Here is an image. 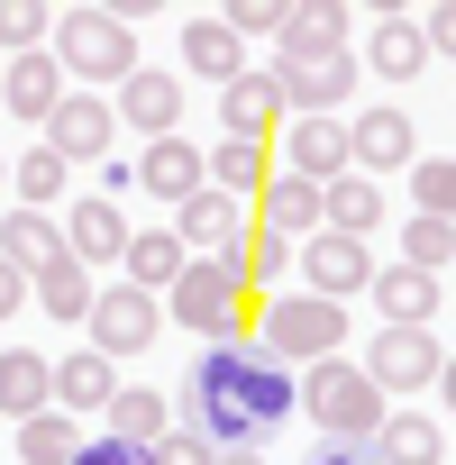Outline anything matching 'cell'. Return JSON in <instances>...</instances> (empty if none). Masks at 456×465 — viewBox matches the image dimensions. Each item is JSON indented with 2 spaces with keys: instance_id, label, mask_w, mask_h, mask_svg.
<instances>
[{
  "instance_id": "obj_1",
  "label": "cell",
  "mask_w": 456,
  "mask_h": 465,
  "mask_svg": "<svg viewBox=\"0 0 456 465\" xmlns=\"http://www.w3.org/2000/svg\"><path fill=\"white\" fill-rule=\"evenodd\" d=\"M192 401H201V438L228 456V447H256L274 420H292V374L265 365L247 338H238V347H201Z\"/></svg>"
},
{
  "instance_id": "obj_2",
  "label": "cell",
  "mask_w": 456,
  "mask_h": 465,
  "mask_svg": "<svg viewBox=\"0 0 456 465\" xmlns=\"http://www.w3.org/2000/svg\"><path fill=\"white\" fill-rule=\"evenodd\" d=\"M247 347L265 356V365H320V356H347V311L338 302H320V292H274V302H256V329H247Z\"/></svg>"
},
{
  "instance_id": "obj_3",
  "label": "cell",
  "mask_w": 456,
  "mask_h": 465,
  "mask_svg": "<svg viewBox=\"0 0 456 465\" xmlns=\"http://www.w3.org/2000/svg\"><path fill=\"white\" fill-rule=\"evenodd\" d=\"M302 411H311V429H320L329 447H374V429H383V392L365 383L356 356L302 365Z\"/></svg>"
},
{
  "instance_id": "obj_4",
  "label": "cell",
  "mask_w": 456,
  "mask_h": 465,
  "mask_svg": "<svg viewBox=\"0 0 456 465\" xmlns=\"http://www.w3.org/2000/svg\"><path fill=\"white\" fill-rule=\"evenodd\" d=\"M164 311H173V329H201L210 347H238L256 329V292L238 283V265H210V256L183 265V283L164 292Z\"/></svg>"
},
{
  "instance_id": "obj_5",
  "label": "cell",
  "mask_w": 456,
  "mask_h": 465,
  "mask_svg": "<svg viewBox=\"0 0 456 465\" xmlns=\"http://www.w3.org/2000/svg\"><path fill=\"white\" fill-rule=\"evenodd\" d=\"M55 64H64L74 92H83V83H110V92H119L146 55H137V37H128L110 10H64V19H55Z\"/></svg>"
},
{
  "instance_id": "obj_6",
  "label": "cell",
  "mask_w": 456,
  "mask_h": 465,
  "mask_svg": "<svg viewBox=\"0 0 456 465\" xmlns=\"http://www.w3.org/2000/svg\"><path fill=\"white\" fill-rule=\"evenodd\" d=\"M274 83H283V101H292V119H338V110L356 101V83H365V64H356V46H283V64H274Z\"/></svg>"
},
{
  "instance_id": "obj_7",
  "label": "cell",
  "mask_w": 456,
  "mask_h": 465,
  "mask_svg": "<svg viewBox=\"0 0 456 465\" xmlns=\"http://www.w3.org/2000/svg\"><path fill=\"white\" fill-rule=\"evenodd\" d=\"M173 238H183V256H210V265H238V256H247V238H256V210L201 183V192H192V201L173 210Z\"/></svg>"
},
{
  "instance_id": "obj_8",
  "label": "cell",
  "mask_w": 456,
  "mask_h": 465,
  "mask_svg": "<svg viewBox=\"0 0 456 465\" xmlns=\"http://www.w3.org/2000/svg\"><path fill=\"white\" fill-rule=\"evenodd\" d=\"M438 365H447L438 329H374V338H365V383H374L383 401H392V392H429Z\"/></svg>"
},
{
  "instance_id": "obj_9",
  "label": "cell",
  "mask_w": 456,
  "mask_h": 465,
  "mask_svg": "<svg viewBox=\"0 0 456 465\" xmlns=\"http://www.w3.org/2000/svg\"><path fill=\"white\" fill-rule=\"evenodd\" d=\"M83 329H92V347L119 365V356H146V338L164 329V302H155V292H137V283H110V292L92 302V320H83Z\"/></svg>"
},
{
  "instance_id": "obj_10",
  "label": "cell",
  "mask_w": 456,
  "mask_h": 465,
  "mask_svg": "<svg viewBox=\"0 0 456 465\" xmlns=\"http://www.w3.org/2000/svg\"><path fill=\"white\" fill-rule=\"evenodd\" d=\"M347 164L374 183V173H411L420 164V128H411V110H356L347 119Z\"/></svg>"
},
{
  "instance_id": "obj_11",
  "label": "cell",
  "mask_w": 456,
  "mask_h": 465,
  "mask_svg": "<svg viewBox=\"0 0 456 465\" xmlns=\"http://www.w3.org/2000/svg\"><path fill=\"white\" fill-rule=\"evenodd\" d=\"M283 119H292V101H283V83H274V74H238V83L219 92V137L274 146V137H283Z\"/></svg>"
},
{
  "instance_id": "obj_12",
  "label": "cell",
  "mask_w": 456,
  "mask_h": 465,
  "mask_svg": "<svg viewBox=\"0 0 456 465\" xmlns=\"http://www.w3.org/2000/svg\"><path fill=\"white\" fill-rule=\"evenodd\" d=\"M110 137H119V110L92 101V92H64L55 119H46V155H64V164H101Z\"/></svg>"
},
{
  "instance_id": "obj_13",
  "label": "cell",
  "mask_w": 456,
  "mask_h": 465,
  "mask_svg": "<svg viewBox=\"0 0 456 465\" xmlns=\"http://www.w3.org/2000/svg\"><path fill=\"white\" fill-rule=\"evenodd\" d=\"M274 164L302 173V183H338V173H356V164H347V119H283Z\"/></svg>"
},
{
  "instance_id": "obj_14",
  "label": "cell",
  "mask_w": 456,
  "mask_h": 465,
  "mask_svg": "<svg viewBox=\"0 0 456 465\" xmlns=\"http://www.w3.org/2000/svg\"><path fill=\"white\" fill-rule=\"evenodd\" d=\"M374 283V256H365V238H302V292H320V302H347V292H365Z\"/></svg>"
},
{
  "instance_id": "obj_15",
  "label": "cell",
  "mask_w": 456,
  "mask_h": 465,
  "mask_svg": "<svg viewBox=\"0 0 456 465\" xmlns=\"http://www.w3.org/2000/svg\"><path fill=\"white\" fill-rule=\"evenodd\" d=\"M74 83H64V64H55V46H37V55H10V64H0V110H10V119H55V101H64Z\"/></svg>"
},
{
  "instance_id": "obj_16",
  "label": "cell",
  "mask_w": 456,
  "mask_h": 465,
  "mask_svg": "<svg viewBox=\"0 0 456 465\" xmlns=\"http://www.w3.org/2000/svg\"><path fill=\"white\" fill-rule=\"evenodd\" d=\"M365 302L383 311V329H438V274H420V265H374Z\"/></svg>"
},
{
  "instance_id": "obj_17",
  "label": "cell",
  "mask_w": 456,
  "mask_h": 465,
  "mask_svg": "<svg viewBox=\"0 0 456 465\" xmlns=\"http://www.w3.org/2000/svg\"><path fill=\"white\" fill-rule=\"evenodd\" d=\"M64 256H74V265H119V256H128V210H119L110 192L74 201V219H64Z\"/></svg>"
},
{
  "instance_id": "obj_18",
  "label": "cell",
  "mask_w": 456,
  "mask_h": 465,
  "mask_svg": "<svg viewBox=\"0 0 456 465\" xmlns=\"http://www.w3.org/2000/svg\"><path fill=\"white\" fill-rule=\"evenodd\" d=\"M365 74H383V83H411V74H429V37H420V19H401V10H374V28H365V55H356Z\"/></svg>"
},
{
  "instance_id": "obj_19",
  "label": "cell",
  "mask_w": 456,
  "mask_h": 465,
  "mask_svg": "<svg viewBox=\"0 0 456 465\" xmlns=\"http://www.w3.org/2000/svg\"><path fill=\"white\" fill-rule=\"evenodd\" d=\"M110 110H119V128H137V137L155 146V137H173V119H183V83L137 64V74L119 83V101H110Z\"/></svg>"
},
{
  "instance_id": "obj_20",
  "label": "cell",
  "mask_w": 456,
  "mask_h": 465,
  "mask_svg": "<svg viewBox=\"0 0 456 465\" xmlns=\"http://www.w3.org/2000/svg\"><path fill=\"white\" fill-rule=\"evenodd\" d=\"M137 183H146L155 201H173V210H183V201H192V192L210 183V155H201L192 137H155V146L137 155Z\"/></svg>"
},
{
  "instance_id": "obj_21",
  "label": "cell",
  "mask_w": 456,
  "mask_h": 465,
  "mask_svg": "<svg viewBox=\"0 0 456 465\" xmlns=\"http://www.w3.org/2000/svg\"><path fill=\"white\" fill-rule=\"evenodd\" d=\"M37 411H55V356L0 347V420H37Z\"/></svg>"
},
{
  "instance_id": "obj_22",
  "label": "cell",
  "mask_w": 456,
  "mask_h": 465,
  "mask_svg": "<svg viewBox=\"0 0 456 465\" xmlns=\"http://www.w3.org/2000/svg\"><path fill=\"white\" fill-rule=\"evenodd\" d=\"M320 192H329V183H302V173H283V164H274V173H265V192H256V219H265V228H283V238L302 247V238H320Z\"/></svg>"
},
{
  "instance_id": "obj_23",
  "label": "cell",
  "mask_w": 456,
  "mask_h": 465,
  "mask_svg": "<svg viewBox=\"0 0 456 465\" xmlns=\"http://www.w3.org/2000/svg\"><path fill=\"white\" fill-rule=\"evenodd\" d=\"M183 64H192L201 83H219V92H228V83L247 74V46H238V28H228L219 10H201V19L183 28Z\"/></svg>"
},
{
  "instance_id": "obj_24",
  "label": "cell",
  "mask_w": 456,
  "mask_h": 465,
  "mask_svg": "<svg viewBox=\"0 0 456 465\" xmlns=\"http://www.w3.org/2000/svg\"><path fill=\"white\" fill-rule=\"evenodd\" d=\"M110 401H119V365L101 347L55 356V411H110Z\"/></svg>"
},
{
  "instance_id": "obj_25",
  "label": "cell",
  "mask_w": 456,
  "mask_h": 465,
  "mask_svg": "<svg viewBox=\"0 0 456 465\" xmlns=\"http://www.w3.org/2000/svg\"><path fill=\"white\" fill-rule=\"evenodd\" d=\"M320 228H329V238H374V228H383V183L338 173V183L320 192Z\"/></svg>"
},
{
  "instance_id": "obj_26",
  "label": "cell",
  "mask_w": 456,
  "mask_h": 465,
  "mask_svg": "<svg viewBox=\"0 0 456 465\" xmlns=\"http://www.w3.org/2000/svg\"><path fill=\"white\" fill-rule=\"evenodd\" d=\"M0 256L37 283V274L64 256V219H46V210H10V219H0Z\"/></svg>"
},
{
  "instance_id": "obj_27",
  "label": "cell",
  "mask_w": 456,
  "mask_h": 465,
  "mask_svg": "<svg viewBox=\"0 0 456 465\" xmlns=\"http://www.w3.org/2000/svg\"><path fill=\"white\" fill-rule=\"evenodd\" d=\"M28 302L46 311V320H64V329H83L92 320V302H101V283H92V265H74V256H55L37 283H28Z\"/></svg>"
},
{
  "instance_id": "obj_28",
  "label": "cell",
  "mask_w": 456,
  "mask_h": 465,
  "mask_svg": "<svg viewBox=\"0 0 456 465\" xmlns=\"http://www.w3.org/2000/svg\"><path fill=\"white\" fill-rule=\"evenodd\" d=\"M110 438H119V447H137V456H146V447H164V438H173L164 392H155V383H119V401H110Z\"/></svg>"
},
{
  "instance_id": "obj_29",
  "label": "cell",
  "mask_w": 456,
  "mask_h": 465,
  "mask_svg": "<svg viewBox=\"0 0 456 465\" xmlns=\"http://www.w3.org/2000/svg\"><path fill=\"white\" fill-rule=\"evenodd\" d=\"M201 155H210V192H228V201H247V210H256V192H265V173H274V146L219 137V146H201Z\"/></svg>"
},
{
  "instance_id": "obj_30",
  "label": "cell",
  "mask_w": 456,
  "mask_h": 465,
  "mask_svg": "<svg viewBox=\"0 0 456 465\" xmlns=\"http://www.w3.org/2000/svg\"><path fill=\"white\" fill-rule=\"evenodd\" d=\"M119 265H128V283H137V292H173L192 256H183L173 228H128V256H119Z\"/></svg>"
},
{
  "instance_id": "obj_31",
  "label": "cell",
  "mask_w": 456,
  "mask_h": 465,
  "mask_svg": "<svg viewBox=\"0 0 456 465\" xmlns=\"http://www.w3.org/2000/svg\"><path fill=\"white\" fill-rule=\"evenodd\" d=\"M374 465H447L438 420H429V411H383V429H374Z\"/></svg>"
},
{
  "instance_id": "obj_32",
  "label": "cell",
  "mask_w": 456,
  "mask_h": 465,
  "mask_svg": "<svg viewBox=\"0 0 456 465\" xmlns=\"http://www.w3.org/2000/svg\"><path fill=\"white\" fill-rule=\"evenodd\" d=\"M292 265H302V247L283 238V228H265V219H256V238H247V256H238V283H247L256 302H274Z\"/></svg>"
},
{
  "instance_id": "obj_33",
  "label": "cell",
  "mask_w": 456,
  "mask_h": 465,
  "mask_svg": "<svg viewBox=\"0 0 456 465\" xmlns=\"http://www.w3.org/2000/svg\"><path fill=\"white\" fill-rule=\"evenodd\" d=\"M74 456H83L74 411H37V420H19V465H74Z\"/></svg>"
},
{
  "instance_id": "obj_34",
  "label": "cell",
  "mask_w": 456,
  "mask_h": 465,
  "mask_svg": "<svg viewBox=\"0 0 456 465\" xmlns=\"http://www.w3.org/2000/svg\"><path fill=\"white\" fill-rule=\"evenodd\" d=\"M64 173H74L64 155H46V146H28V155L10 164V192H19V210H55V201H64Z\"/></svg>"
},
{
  "instance_id": "obj_35",
  "label": "cell",
  "mask_w": 456,
  "mask_h": 465,
  "mask_svg": "<svg viewBox=\"0 0 456 465\" xmlns=\"http://www.w3.org/2000/svg\"><path fill=\"white\" fill-rule=\"evenodd\" d=\"M55 37V10H46V0H0V64H10V55H37Z\"/></svg>"
},
{
  "instance_id": "obj_36",
  "label": "cell",
  "mask_w": 456,
  "mask_h": 465,
  "mask_svg": "<svg viewBox=\"0 0 456 465\" xmlns=\"http://www.w3.org/2000/svg\"><path fill=\"white\" fill-rule=\"evenodd\" d=\"M411 192H420V219H447L456 228V155H420L411 164Z\"/></svg>"
},
{
  "instance_id": "obj_37",
  "label": "cell",
  "mask_w": 456,
  "mask_h": 465,
  "mask_svg": "<svg viewBox=\"0 0 456 465\" xmlns=\"http://www.w3.org/2000/svg\"><path fill=\"white\" fill-rule=\"evenodd\" d=\"M401 265H420V274L456 265V228H447V219H411V228H401Z\"/></svg>"
},
{
  "instance_id": "obj_38",
  "label": "cell",
  "mask_w": 456,
  "mask_h": 465,
  "mask_svg": "<svg viewBox=\"0 0 456 465\" xmlns=\"http://www.w3.org/2000/svg\"><path fill=\"white\" fill-rule=\"evenodd\" d=\"M347 28H356V10H338V0H320V10H292L283 46H347Z\"/></svg>"
},
{
  "instance_id": "obj_39",
  "label": "cell",
  "mask_w": 456,
  "mask_h": 465,
  "mask_svg": "<svg viewBox=\"0 0 456 465\" xmlns=\"http://www.w3.org/2000/svg\"><path fill=\"white\" fill-rule=\"evenodd\" d=\"M238 37H283L292 28V0H238V10H219Z\"/></svg>"
},
{
  "instance_id": "obj_40",
  "label": "cell",
  "mask_w": 456,
  "mask_h": 465,
  "mask_svg": "<svg viewBox=\"0 0 456 465\" xmlns=\"http://www.w3.org/2000/svg\"><path fill=\"white\" fill-rule=\"evenodd\" d=\"M146 465H219V447H210L201 429H173L164 447H146Z\"/></svg>"
},
{
  "instance_id": "obj_41",
  "label": "cell",
  "mask_w": 456,
  "mask_h": 465,
  "mask_svg": "<svg viewBox=\"0 0 456 465\" xmlns=\"http://www.w3.org/2000/svg\"><path fill=\"white\" fill-rule=\"evenodd\" d=\"M420 37H429V55H456V0H438V10L420 19Z\"/></svg>"
},
{
  "instance_id": "obj_42",
  "label": "cell",
  "mask_w": 456,
  "mask_h": 465,
  "mask_svg": "<svg viewBox=\"0 0 456 465\" xmlns=\"http://www.w3.org/2000/svg\"><path fill=\"white\" fill-rule=\"evenodd\" d=\"M74 465H146V456H137V447H119V438H83V456H74Z\"/></svg>"
},
{
  "instance_id": "obj_43",
  "label": "cell",
  "mask_w": 456,
  "mask_h": 465,
  "mask_svg": "<svg viewBox=\"0 0 456 465\" xmlns=\"http://www.w3.org/2000/svg\"><path fill=\"white\" fill-rule=\"evenodd\" d=\"M19 311H28V274L0 256V320H19Z\"/></svg>"
},
{
  "instance_id": "obj_44",
  "label": "cell",
  "mask_w": 456,
  "mask_h": 465,
  "mask_svg": "<svg viewBox=\"0 0 456 465\" xmlns=\"http://www.w3.org/2000/svg\"><path fill=\"white\" fill-rule=\"evenodd\" d=\"M311 465H374V447H320Z\"/></svg>"
},
{
  "instance_id": "obj_45",
  "label": "cell",
  "mask_w": 456,
  "mask_h": 465,
  "mask_svg": "<svg viewBox=\"0 0 456 465\" xmlns=\"http://www.w3.org/2000/svg\"><path fill=\"white\" fill-rule=\"evenodd\" d=\"M429 392H438V401H447V411H456V356H447V365H438V383H429Z\"/></svg>"
},
{
  "instance_id": "obj_46",
  "label": "cell",
  "mask_w": 456,
  "mask_h": 465,
  "mask_svg": "<svg viewBox=\"0 0 456 465\" xmlns=\"http://www.w3.org/2000/svg\"><path fill=\"white\" fill-rule=\"evenodd\" d=\"M219 465H265V456H256V447H228V456H219Z\"/></svg>"
},
{
  "instance_id": "obj_47",
  "label": "cell",
  "mask_w": 456,
  "mask_h": 465,
  "mask_svg": "<svg viewBox=\"0 0 456 465\" xmlns=\"http://www.w3.org/2000/svg\"><path fill=\"white\" fill-rule=\"evenodd\" d=\"M0 183H10V164H0Z\"/></svg>"
}]
</instances>
